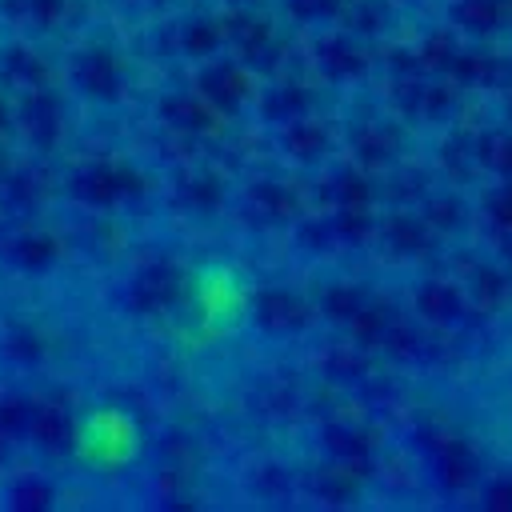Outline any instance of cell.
<instances>
[{
	"instance_id": "2",
	"label": "cell",
	"mask_w": 512,
	"mask_h": 512,
	"mask_svg": "<svg viewBox=\"0 0 512 512\" xmlns=\"http://www.w3.org/2000/svg\"><path fill=\"white\" fill-rule=\"evenodd\" d=\"M244 288H240V280H236V272L232 268H224V264H216V268H208L200 280H196V308H200V320H204V328L208 332H232V328H240V320H244Z\"/></svg>"
},
{
	"instance_id": "1",
	"label": "cell",
	"mask_w": 512,
	"mask_h": 512,
	"mask_svg": "<svg viewBox=\"0 0 512 512\" xmlns=\"http://www.w3.org/2000/svg\"><path fill=\"white\" fill-rule=\"evenodd\" d=\"M140 424L124 408H96L76 428V452L96 468H124L140 456Z\"/></svg>"
}]
</instances>
